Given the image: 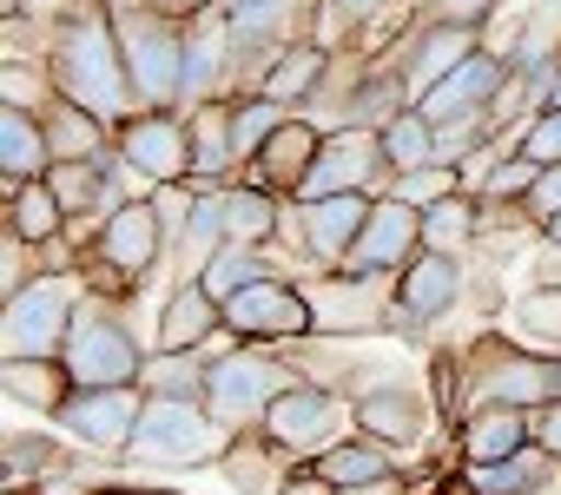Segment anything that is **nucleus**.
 <instances>
[{
	"label": "nucleus",
	"instance_id": "nucleus-35",
	"mask_svg": "<svg viewBox=\"0 0 561 495\" xmlns=\"http://www.w3.org/2000/svg\"><path fill=\"white\" fill-rule=\"evenodd\" d=\"M383 159H390V172L436 165V159H443V126H436L423 106H403V113L383 126Z\"/></svg>",
	"mask_w": 561,
	"mask_h": 495
},
{
	"label": "nucleus",
	"instance_id": "nucleus-7",
	"mask_svg": "<svg viewBox=\"0 0 561 495\" xmlns=\"http://www.w3.org/2000/svg\"><path fill=\"white\" fill-rule=\"evenodd\" d=\"M257 429L285 449L291 462H318L324 449H337L344 436H357V403H351L344 390H331V383H305V377H298L285 396L264 410Z\"/></svg>",
	"mask_w": 561,
	"mask_h": 495
},
{
	"label": "nucleus",
	"instance_id": "nucleus-38",
	"mask_svg": "<svg viewBox=\"0 0 561 495\" xmlns=\"http://www.w3.org/2000/svg\"><path fill=\"white\" fill-rule=\"evenodd\" d=\"M60 469V442L41 429H8V449H0V488H41V475Z\"/></svg>",
	"mask_w": 561,
	"mask_h": 495
},
{
	"label": "nucleus",
	"instance_id": "nucleus-3",
	"mask_svg": "<svg viewBox=\"0 0 561 495\" xmlns=\"http://www.w3.org/2000/svg\"><path fill=\"white\" fill-rule=\"evenodd\" d=\"M298 377L291 364H277L271 344H238L231 331L211 344V364H205V410L238 436V429H257L264 410L285 396Z\"/></svg>",
	"mask_w": 561,
	"mask_h": 495
},
{
	"label": "nucleus",
	"instance_id": "nucleus-14",
	"mask_svg": "<svg viewBox=\"0 0 561 495\" xmlns=\"http://www.w3.org/2000/svg\"><path fill=\"white\" fill-rule=\"evenodd\" d=\"M146 416V383H100V390H73L60 403V429L80 442V449H100V456H126L133 429Z\"/></svg>",
	"mask_w": 561,
	"mask_h": 495
},
{
	"label": "nucleus",
	"instance_id": "nucleus-40",
	"mask_svg": "<svg viewBox=\"0 0 561 495\" xmlns=\"http://www.w3.org/2000/svg\"><path fill=\"white\" fill-rule=\"evenodd\" d=\"M390 8V0H318L311 8V41L331 47V54H351V41Z\"/></svg>",
	"mask_w": 561,
	"mask_h": 495
},
{
	"label": "nucleus",
	"instance_id": "nucleus-33",
	"mask_svg": "<svg viewBox=\"0 0 561 495\" xmlns=\"http://www.w3.org/2000/svg\"><path fill=\"white\" fill-rule=\"evenodd\" d=\"M41 126H47V146H54V165H67V159H106L113 152V126L100 113L73 106V100H54L41 113Z\"/></svg>",
	"mask_w": 561,
	"mask_h": 495
},
{
	"label": "nucleus",
	"instance_id": "nucleus-15",
	"mask_svg": "<svg viewBox=\"0 0 561 495\" xmlns=\"http://www.w3.org/2000/svg\"><path fill=\"white\" fill-rule=\"evenodd\" d=\"M462 291H469V265L456 258V252H423L397 272V331H436L456 304H462Z\"/></svg>",
	"mask_w": 561,
	"mask_h": 495
},
{
	"label": "nucleus",
	"instance_id": "nucleus-16",
	"mask_svg": "<svg viewBox=\"0 0 561 495\" xmlns=\"http://www.w3.org/2000/svg\"><path fill=\"white\" fill-rule=\"evenodd\" d=\"M370 205H377V192H331V198H311V205L291 198V238H298V252L318 272H337L351 258L357 231L370 225Z\"/></svg>",
	"mask_w": 561,
	"mask_h": 495
},
{
	"label": "nucleus",
	"instance_id": "nucleus-49",
	"mask_svg": "<svg viewBox=\"0 0 561 495\" xmlns=\"http://www.w3.org/2000/svg\"><path fill=\"white\" fill-rule=\"evenodd\" d=\"M73 8H87V0H21V21H34V27H60Z\"/></svg>",
	"mask_w": 561,
	"mask_h": 495
},
{
	"label": "nucleus",
	"instance_id": "nucleus-28",
	"mask_svg": "<svg viewBox=\"0 0 561 495\" xmlns=\"http://www.w3.org/2000/svg\"><path fill=\"white\" fill-rule=\"evenodd\" d=\"M331 47H318V41H298V47H285L264 73H257V93H271V100H285V106H311L318 100V87H324V73H331Z\"/></svg>",
	"mask_w": 561,
	"mask_h": 495
},
{
	"label": "nucleus",
	"instance_id": "nucleus-6",
	"mask_svg": "<svg viewBox=\"0 0 561 495\" xmlns=\"http://www.w3.org/2000/svg\"><path fill=\"white\" fill-rule=\"evenodd\" d=\"M146 344L133 337V324L119 318V298H106V291H87V304H80V318H73V337H67V377H73V390H100V383H139V370H146Z\"/></svg>",
	"mask_w": 561,
	"mask_h": 495
},
{
	"label": "nucleus",
	"instance_id": "nucleus-51",
	"mask_svg": "<svg viewBox=\"0 0 561 495\" xmlns=\"http://www.w3.org/2000/svg\"><path fill=\"white\" fill-rule=\"evenodd\" d=\"M443 495H476V488H469L462 475H449V488H443Z\"/></svg>",
	"mask_w": 561,
	"mask_h": 495
},
{
	"label": "nucleus",
	"instance_id": "nucleus-25",
	"mask_svg": "<svg viewBox=\"0 0 561 495\" xmlns=\"http://www.w3.org/2000/svg\"><path fill=\"white\" fill-rule=\"evenodd\" d=\"M218 205H225V238L231 244H271L277 231L291 225V198H277L251 179H231L218 185Z\"/></svg>",
	"mask_w": 561,
	"mask_h": 495
},
{
	"label": "nucleus",
	"instance_id": "nucleus-26",
	"mask_svg": "<svg viewBox=\"0 0 561 495\" xmlns=\"http://www.w3.org/2000/svg\"><path fill=\"white\" fill-rule=\"evenodd\" d=\"M47 172H54V146H47L41 113L0 106V185H27V179H47Z\"/></svg>",
	"mask_w": 561,
	"mask_h": 495
},
{
	"label": "nucleus",
	"instance_id": "nucleus-23",
	"mask_svg": "<svg viewBox=\"0 0 561 495\" xmlns=\"http://www.w3.org/2000/svg\"><path fill=\"white\" fill-rule=\"evenodd\" d=\"M535 442V410H515V403H476L456 416V449L462 462H502V456H522Z\"/></svg>",
	"mask_w": 561,
	"mask_h": 495
},
{
	"label": "nucleus",
	"instance_id": "nucleus-41",
	"mask_svg": "<svg viewBox=\"0 0 561 495\" xmlns=\"http://www.w3.org/2000/svg\"><path fill=\"white\" fill-rule=\"evenodd\" d=\"M205 364H211L205 350H152L139 383L146 396H205Z\"/></svg>",
	"mask_w": 561,
	"mask_h": 495
},
{
	"label": "nucleus",
	"instance_id": "nucleus-48",
	"mask_svg": "<svg viewBox=\"0 0 561 495\" xmlns=\"http://www.w3.org/2000/svg\"><path fill=\"white\" fill-rule=\"evenodd\" d=\"M535 442H541V449L561 462V396H548V403L535 410Z\"/></svg>",
	"mask_w": 561,
	"mask_h": 495
},
{
	"label": "nucleus",
	"instance_id": "nucleus-36",
	"mask_svg": "<svg viewBox=\"0 0 561 495\" xmlns=\"http://www.w3.org/2000/svg\"><path fill=\"white\" fill-rule=\"evenodd\" d=\"M515 344H528L535 357H561V291H528L508 304V324H502Z\"/></svg>",
	"mask_w": 561,
	"mask_h": 495
},
{
	"label": "nucleus",
	"instance_id": "nucleus-29",
	"mask_svg": "<svg viewBox=\"0 0 561 495\" xmlns=\"http://www.w3.org/2000/svg\"><path fill=\"white\" fill-rule=\"evenodd\" d=\"M554 456L541 449V442H528L522 456H502V462H462V482L476 488V495H541L548 482H554Z\"/></svg>",
	"mask_w": 561,
	"mask_h": 495
},
{
	"label": "nucleus",
	"instance_id": "nucleus-47",
	"mask_svg": "<svg viewBox=\"0 0 561 495\" xmlns=\"http://www.w3.org/2000/svg\"><path fill=\"white\" fill-rule=\"evenodd\" d=\"M27 278H34V244L14 238V231H0V298H14Z\"/></svg>",
	"mask_w": 561,
	"mask_h": 495
},
{
	"label": "nucleus",
	"instance_id": "nucleus-24",
	"mask_svg": "<svg viewBox=\"0 0 561 495\" xmlns=\"http://www.w3.org/2000/svg\"><path fill=\"white\" fill-rule=\"evenodd\" d=\"M185 126H192V185H231L244 172L238 159V139H231V100H198L185 106Z\"/></svg>",
	"mask_w": 561,
	"mask_h": 495
},
{
	"label": "nucleus",
	"instance_id": "nucleus-50",
	"mask_svg": "<svg viewBox=\"0 0 561 495\" xmlns=\"http://www.w3.org/2000/svg\"><path fill=\"white\" fill-rule=\"evenodd\" d=\"M277 495H337V488H331V482H324V475L305 462V469H291L285 482H277Z\"/></svg>",
	"mask_w": 561,
	"mask_h": 495
},
{
	"label": "nucleus",
	"instance_id": "nucleus-5",
	"mask_svg": "<svg viewBox=\"0 0 561 495\" xmlns=\"http://www.w3.org/2000/svg\"><path fill=\"white\" fill-rule=\"evenodd\" d=\"M159 258H165V225H159L152 198H126L119 211L100 218V231L87 244V285L126 304L159 272Z\"/></svg>",
	"mask_w": 561,
	"mask_h": 495
},
{
	"label": "nucleus",
	"instance_id": "nucleus-42",
	"mask_svg": "<svg viewBox=\"0 0 561 495\" xmlns=\"http://www.w3.org/2000/svg\"><path fill=\"white\" fill-rule=\"evenodd\" d=\"M390 192H397L403 205H416V211H430V205H443V198H456V192H469V179H462V165H449V159H436V165H416V172H397V179H390Z\"/></svg>",
	"mask_w": 561,
	"mask_h": 495
},
{
	"label": "nucleus",
	"instance_id": "nucleus-27",
	"mask_svg": "<svg viewBox=\"0 0 561 495\" xmlns=\"http://www.w3.org/2000/svg\"><path fill=\"white\" fill-rule=\"evenodd\" d=\"M8 410H34V416H60V403L73 396V377L60 357H8Z\"/></svg>",
	"mask_w": 561,
	"mask_h": 495
},
{
	"label": "nucleus",
	"instance_id": "nucleus-20",
	"mask_svg": "<svg viewBox=\"0 0 561 495\" xmlns=\"http://www.w3.org/2000/svg\"><path fill=\"white\" fill-rule=\"evenodd\" d=\"M430 423H436V410H430V396L410 377H390V383H377V390L357 396V429L377 436V442H390L397 456L423 449L430 442Z\"/></svg>",
	"mask_w": 561,
	"mask_h": 495
},
{
	"label": "nucleus",
	"instance_id": "nucleus-46",
	"mask_svg": "<svg viewBox=\"0 0 561 495\" xmlns=\"http://www.w3.org/2000/svg\"><path fill=\"white\" fill-rule=\"evenodd\" d=\"M522 218H528L535 231H541L548 218H561V165H541V172H535V185L522 192Z\"/></svg>",
	"mask_w": 561,
	"mask_h": 495
},
{
	"label": "nucleus",
	"instance_id": "nucleus-2",
	"mask_svg": "<svg viewBox=\"0 0 561 495\" xmlns=\"http://www.w3.org/2000/svg\"><path fill=\"white\" fill-rule=\"evenodd\" d=\"M231 429L205 410V396H146V416L126 442V469H198L225 462Z\"/></svg>",
	"mask_w": 561,
	"mask_h": 495
},
{
	"label": "nucleus",
	"instance_id": "nucleus-11",
	"mask_svg": "<svg viewBox=\"0 0 561 495\" xmlns=\"http://www.w3.org/2000/svg\"><path fill=\"white\" fill-rule=\"evenodd\" d=\"M390 159H383V133L377 126H331L324 133V146H318V159H311V172H305V185H298V205H311V198H331V192H390Z\"/></svg>",
	"mask_w": 561,
	"mask_h": 495
},
{
	"label": "nucleus",
	"instance_id": "nucleus-52",
	"mask_svg": "<svg viewBox=\"0 0 561 495\" xmlns=\"http://www.w3.org/2000/svg\"><path fill=\"white\" fill-rule=\"evenodd\" d=\"M0 495H47V488H0Z\"/></svg>",
	"mask_w": 561,
	"mask_h": 495
},
{
	"label": "nucleus",
	"instance_id": "nucleus-43",
	"mask_svg": "<svg viewBox=\"0 0 561 495\" xmlns=\"http://www.w3.org/2000/svg\"><path fill=\"white\" fill-rule=\"evenodd\" d=\"M60 100L47 60H8V73H0V106H27V113H47Z\"/></svg>",
	"mask_w": 561,
	"mask_h": 495
},
{
	"label": "nucleus",
	"instance_id": "nucleus-4",
	"mask_svg": "<svg viewBox=\"0 0 561 495\" xmlns=\"http://www.w3.org/2000/svg\"><path fill=\"white\" fill-rule=\"evenodd\" d=\"M87 291H93L87 272H34L14 298H0V350L8 357H67Z\"/></svg>",
	"mask_w": 561,
	"mask_h": 495
},
{
	"label": "nucleus",
	"instance_id": "nucleus-12",
	"mask_svg": "<svg viewBox=\"0 0 561 495\" xmlns=\"http://www.w3.org/2000/svg\"><path fill=\"white\" fill-rule=\"evenodd\" d=\"M311 311H318V337H364V331H397V278H351V272H318L298 278Z\"/></svg>",
	"mask_w": 561,
	"mask_h": 495
},
{
	"label": "nucleus",
	"instance_id": "nucleus-37",
	"mask_svg": "<svg viewBox=\"0 0 561 495\" xmlns=\"http://www.w3.org/2000/svg\"><path fill=\"white\" fill-rule=\"evenodd\" d=\"M476 238H482V198L476 192H456V198L423 211V244H430V252H456L462 258Z\"/></svg>",
	"mask_w": 561,
	"mask_h": 495
},
{
	"label": "nucleus",
	"instance_id": "nucleus-44",
	"mask_svg": "<svg viewBox=\"0 0 561 495\" xmlns=\"http://www.w3.org/2000/svg\"><path fill=\"white\" fill-rule=\"evenodd\" d=\"M146 198H152V211H159V225H165V252L185 238V225H192V211H198V198H205V185H192V179H172V185H146Z\"/></svg>",
	"mask_w": 561,
	"mask_h": 495
},
{
	"label": "nucleus",
	"instance_id": "nucleus-45",
	"mask_svg": "<svg viewBox=\"0 0 561 495\" xmlns=\"http://www.w3.org/2000/svg\"><path fill=\"white\" fill-rule=\"evenodd\" d=\"M515 152H522V159H535V165H561V106L535 113V119L515 133Z\"/></svg>",
	"mask_w": 561,
	"mask_h": 495
},
{
	"label": "nucleus",
	"instance_id": "nucleus-19",
	"mask_svg": "<svg viewBox=\"0 0 561 495\" xmlns=\"http://www.w3.org/2000/svg\"><path fill=\"white\" fill-rule=\"evenodd\" d=\"M502 80H508V60L482 41V54H469L456 73H443L416 106L449 133V126H476V119H489V106H495V93H502Z\"/></svg>",
	"mask_w": 561,
	"mask_h": 495
},
{
	"label": "nucleus",
	"instance_id": "nucleus-34",
	"mask_svg": "<svg viewBox=\"0 0 561 495\" xmlns=\"http://www.w3.org/2000/svg\"><path fill=\"white\" fill-rule=\"evenodd\" d=\"M264 278H277V258H271V244H218L211 252V265L198 272V285L225 304V298H238V291H251V285H264Z\"/></svg>",
	"mask_w": 561,
	"mask_h": 495
},
{
	"label": "nucleus",
	"instance_id": "nucleus-13",
	"mask_svg": "<svg viewBox=\"0 0 561 495\" xmlns=\"http://www.w3.org/2000/svg\"><path fill=\"white\" fill-rule=\"evenodd\" d=\"M113 152H119L146 185L192 179V126H185V113H172V106H146V113L119 119V126H113Z\"/></svg>",
	"mask_w": 561,
	"mask_h": 495
},
{
	"label": "nucleus",
	"instance_id": "nucleus-17",
	"mask_svg": "<svg viewBox=\"0 0 561 495\" xmlns=\"http://www.w3.org/2000/svg\"><path fill=\"white\" fill-rule=\"evenodd\" d=\"M416 252H423V211L403 205L397 192H383V198L370 205V225L357 231L351 258H344L337 272H351V278H397Z\"/></svg>",
	"mask_w": 561,
	"mask_h": 495
},
{
	"label": "nucleus",
	"instance_id": "nucleus-21",
	"mask_svg": "<svg viewBox=\"0 0 561 495\" xmlns=\"http://www.w3.org/2000/svg\"><path fill=\"white\" fill-rule=\"evenodd\" d=\"M318 146H324V126L291 113L285 126L264 139V152L244 165V179H251V185H264V192H277V198H298V185H305V172H311Z\"/></svg>",
	"mask_w": 561,
	"mask_h": 495
},
{
	"label": "nucleus",
	"instance_id": "nucleus-9",
	"mask_svg": "<svg viewBox=\"0 0 561 495\" xmlns=\"http://www.w3.org/2000/svg\"><path fill=\"white\" fill-rule=\"evenodd\" d=\"M225 331H231L238 344H271V350H285V344L318 337V311H311V298H305L298 278L277 272V278H264V285L225 298Z\"/></svg>",
	"mask_w": 561,
	"mask_h": 495
},
{
	"label": "nucleus",
	"instance_id": "nucleus-10",
	"mask_svg": "<svg viewBox=\"0 0 561 495\" xmlns=\"http://www.w3.org/2000/svg\"><path fill=\"white\" fill-rule=\"evenodd\" d=\"M311 8L318 0H218L225 34H231L238 67H244V87H257V73L285 47L311 41Z\"/></svg>",
	"mask_w": 561,
	"mask_h": 495
},
{
	"label": "nucleus",
	"instance_id": "nucleus-31",
	"mask_svg": "<svg viewBox=\"0 0 561 495\" xmlns=\"http://www.w3.org/2000/svg\"><path fill=\"white\" fill-rule=\"evenodd\" d=\"M285 462H291V456H285V449H277V442H271L264 429H238L218 469L231 475V488H238V495H277V482H285V475H291Z\"/></svg>",
	"mask_w": 561,
	"mask_h": 495
},
{
	"label": "nucleus",
	"instance_id": "nucleus-32",
	"mask_svg": "<svg viewBox=\"0 0 561 495\" xmlns=\"http://www.w3.org/2000/svg\"><path fill=\"white\" fill-rule=\"evenodd\" d=\"M0 211H8V231H14V238H27L34 252H41V244H54V238L73 225V218H67V205H60V192H54V179L8 185V205H0Z\"/></svg>",
	"mask_w": 561,
	"mask_h": 495
},
{
	"label": "nucleus",
	"instance_id": "nucleus-8",
	"mask_svg": "<svg viewBox=\"0 0 561 495\" xmlns=\"http://www.w3.org/2000/svg\"><path fill=\"white\" fill-rule=\"evenodd\" d=\"M548 390V357H535L528 344H515L508 331H482L462 350V410L476 403H515V410H541Z\"/></svg>",
	"mask_w": 561,
	"mask_h": 495
},
{
	"label": "nucleus",
	"instance_id": "nucleus-39",
	"mask_svg": "<svg viewBox=\"0 0 561 495\" xmlns=\"http://www.w3.org/2000/svg\"><path fill=\"white\" fill-rule=\"evenodd\" d=\"M291 119V106L285 100H271V93H257V87H244V93H231V139H238V159L251 165L257 152H264V139Z\"/></svg>",
	"mask_w": 561,
	"mask_h": 495
},
{
	"label": "nucleus",
	"instance_id": "nucleus-18",
	"mask_svg": "<svg viewBox=\"0 0 561 495\" xmlns=\"http://www.w3.org/2000/svg\"><path fill=\"white\" fill-rule=\"evenodd\" d=\"M469 54H482V34L476 27H456V21H430V14H416V27L390 47V67L403 73V87H410V100H423L443 73H456Z\"/></svg>",
	"mask_w": 561,
	"mask_h": 495
},
{
	"label": "nucleus",
	"instance_id": "nucleus-22",
	"mask_svg": "<svg viewBox=\"0 0 561 495\" xmlns=\"http://www.w3.org/2000/svg\"><path fill=\"white\" fill-rule=\"evenodd\" d=\"M225 337V304L198 285V278H179L165 298H159V350H211Z\"/></svg>",
	"mask_w": 561,
	"mask_h": 495
},
{
	"label": "nucleus",
	"instance_id": "nucleus-30",
	"mask_svg": "<svg viewBox=\"0 0 561 495\" xmlns=\"http://www.w3.org/2000/svg\"><path fill=\"white\" fill-rule=\"evenodd\" d=\"M311 469H318L331 488H364V482H390V475H403V469H397V449L377 442V436H364V429L344 436L337 449H324Z\"/></svg>",
	"mask_w": 561,
	"mask_h": 495
},
{
	"label": "nucleus",
	"instance_id": "nucleus-1",
	"mask_svg": "<svg viewBox=\"0 0 561 495\" xmlns=\"http://www.w3.org/2000/svg\"><path fill=\"white\" fill-rule=\"evenodd\" d=\"M47 73H54L60 100L100 113L106 126L139 113V93H133V73H126L106 0H87V8H73L60 27H47Z\"/></svg>",
	"mask_w": 561,
	"mask_h": 495
}]
</instances>
